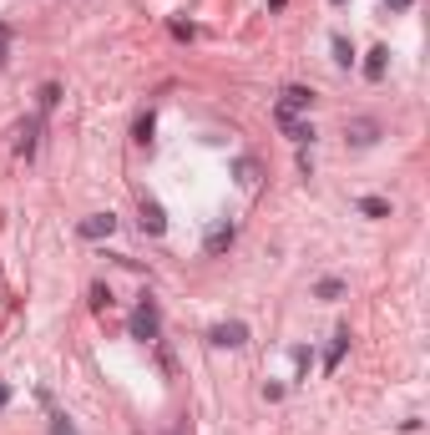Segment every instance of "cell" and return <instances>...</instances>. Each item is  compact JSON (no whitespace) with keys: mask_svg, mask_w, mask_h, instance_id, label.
I'll list each match as a JSON object with an SVG mask.
<instances>
[{"mask_svg":"<svg viewBox=\"0 0 430 435\" xmlns=\"http://www.w3.org/2000/svg\"><path fill=\"white\" fill-rule=\"evenodd\" d=\"M106 304H112V289H106V284H91V309H106Z\"/></svg>","mask_w":430,"mask_h":435,"instance_id":"e0dca14e","label":"cell"},{"mask_svg":"<svg viewBox=\"0 0 430 435\" xmlns=\"http://www.w3.org/2000/svg\"><path fill=\"white\" fill-rule=\"evenodd\" d=\"M51 435H76V425L66 415H51Z\"/></svg>","mask_w":430,"mask_h":435,"instance_id":"ac0fdd59","label":"cell"},{"mask_svg":"<svg viewBox=\"0 0 430 435\" xmlns=\"http://www.w3.org/2000/svg\"><path fill=\"white\" fill-rule=\"evenodd\" d=\"M233 173H238V183H243V188H253V183H258V162H248V157H243Z\"/></svg>","mask_w":430,"mask_h":435,"instance_id":"5bb4252c","label":"cell"},{"mask_svg":"<svg viewBox=\"0 0 430 435\" xmlns=\"http://www.w3.org/2000/svg\"><path fill=\"white\" fill-rule=\"evenodd\" d=\"M6 46H11V31H6V26H0V61H6Z\"/></svg>","mask_w":430,"mask_h":435,"instance_id":"ffe728a7","label":"cell"},{"mask_svg":"<svg viewBox=\"0 0 430 435\" xmlns=\"http://www.w3.org/2000/svg\"><path fill=\"white\" fill-rule=\"evenodd\" d=\"M274 122H279V127L289 132V142H299V147H304V142L314 137V127H309V122H299V117H289V112H279V106H274Z\"/></svg>","mask_w":430,"mask_h":435,"instance_id":"8992f818","label":"cell"},{"mask_svg":"<svg viewBox=\"0 0 430 435\" xmlns=\"http://www.w3.org/2000/svg\"><path fill=\"white\" fill-rule=\"evenodd\" d=\"M117 233V218L112 213H91V218H81V238H112Z\"/></svg>","mask_w":430,"mask_h":435,"instance_id":"277c9868","label":"cell"},{"mask_svg":"<svg viewBox=\"0 0 430 435\" xmlns=\"http://www.w3.org/2000/svg\"><path fill=\"white\" fill-rule=\"evenodd\" d=\"M334 61H339V66H349V61H354V51H349V41H344V36H334Z\"/></svg>","mask_w":430,"mask_h":435,"instance_id":"2e32d148","label":"cell"},{"mask_svg":"<svg viewBox=\"0 0 430 435\" xmlns=\"http://www.w3.org/2000/svg\"><path fill=\"white\" fill-rule=\"evenodd\" d=\"M344 132H349V142H354V147H369V142H380V122H369V117H354V122H349Z\"/></svg>","mask_w":430,"mask_h":435,"instance_id":"5b68a950","label":"cell"},{"mask_svg":"<svg viewBox=\"0 0 430 435\" xmlns=\"http://www.w3.org/2000/svg\"><path fill=\"white\" fill-rule=\"evenodd\" d=\"M344 349H349V329H339V334L329 339V349H324V369H339V359H344Z\"/></svg>","mask_w":430,"mask_h":435,"instance_id":"9c48e42d","label":"cell"},{"mask_svg":"<svg viewBox=\"0 0 430 435\" xmlns=\"http://www.w3.org/2000/svg\"><path fill=\"white\" fill-rule=\"evenodd\" d=\"M385 6H390V11H410V0H385Z\"/></svg>","mask_w":430,"mask_h":435,"instance_id":"44dd1931","label":"cell"},{"mask_svg":"<svg viewBox=\"0 0 430 435\" xmlns=\"http://www.w3.org/2000/svg\"><path fill=\"white\" fill-rule=\"evenodd\" d=\"M56 101H61V86H51V81H46V86H41V112H51Z\"/></svg>","mask_w":430,"mask_h":435,"instance_id":"9a60e30c","label":"cell"},{"mask_svg":"<svg viewBox=\"0 0 430 435\" xmlns=\"http://www.w3.org/2000/svg\"><path fill=\"white\" fill-rule=\"evenodd\" d=\"M385 56H390L385 46H374V51H369V61H364V76H369V81H380V76H385Z\"/></svg>","mask_w":430,"mask_h":435,"instance_id":"8fae6325","label":"cell"},{"mask_svg":"<svg viewBox=\"0 0 430 435\" xmlns=\"http://www.w3.org/2000/svg\"><path fill=\"white\" fill-rule=\"evenodd\" d=\"M334 6H339V0H334Z\"/></svg>","mask_w":430,"mask_h":435,"instance_id":"603a6c76","label":"cell"},{"mask_svg":"<svg viewBox=\"0 0 430 435\" xmlns=\"http://www.w3.org/2000/svg\"><path fill=\"white\" fill-rule=\"evenodd\" d=\"M142 228H147V233H168V218H163V203H152V198H142Z\"/></svg>","mask_w":430,"mask_h":435,"instance_id":"52a82bcc","label":"cell"},{"mask_svg":"<svg viewBox=\"0 0 430 435\" xmlns=\"http://www.w3.org/2000/svg\"><path fill=\"white\" fill-rule=\"evenodd\" d=\"M314 294L334 304V299H344V284H339V279H319V284H314Z\"/></svg>","mask_w":430,"mask_h":435,"instance_id":"4fadbf2b","label":"cell"},{"mask_svg":"<svg viewBox=\"0 0 430 435\" xmlns=\"http://www.w3.org/2000/svg\"><path fill=\"white\" fill-rule=\"evenodd\" d=\"M354 208H359L364 218H390V203H385V198H359Z\"/></svg>","mask_w":430,"mask_h":435,"instance_id":"7c38bea8","label":"cell"},{"mask_svg":"<svg viewBox=\"0 0 430 435\" xmlns=\"http://www.w3.org/2000/svg\"><path fill=\"white\" fill-rule=\"evenodd\" d=\"M309 106H314V91H309V86H284V91H279V112L299 117V112H309Z\"/></svg>","mask_w":430,"mask_h":435,"instance_id":"3957f363","label":"cell"},{"mask_svg":"<svg viewBox=\"0 0 430 435\" xmlns=\"http://www.w3.org/2000/svg\"><path fill=\"white\" fill-rule=\"evenodd\" d=\"M137 142H152V112L137 117Z\"/></svg>","mask_w":430,"mask_h":435,"instance_id":"d6986e66","label":"cell"},{"mask_svg":"<svg viewBox=\"0 0 430 435\" xmlns=\"http://www.w3.org/2000/svg\"><path fill=\"white\" fill-rule=\"evenodd\" d=\"M6 405H11V390H6V385H0V410H6Z\"/></svg>","mask_w":430,"mask_h":435,"instance_id":"7402d4cb","label":"cell"},{"mask_svg":"<svg viewBox=\"0 0 430 435\" xmlns=\"http://www.w3.org/2000/svg\"><path fill=\"white\" fill-rule=\"evenodd\" d=\"M36 132H41V122H26V127L16 132V152H21V157H31V152H36Z\"/></svg>","mask_w":430,"mask_h":435,"instance_id":"30bf717a","label":"cell"},{"mask_svg":"<svg viewBox=\"0 0 430 435\" xmlns=\"http://www.w3.org/2000/svg\"><path fill=\"white\" fill-rule=\"evenodd\" d=\"M157 334H163V314H157V304L147 299V304H137V314H132V339L152 344Z\"/></svg>","mask_w":430,"mask_h":435,"instance_id":"6da1fadb","label":"cell"},{"mask_svg":"<svg viewBox=\"0 0 430 435\" xmlns=\"http://www.w3.org/2000/svg\"><path fill=\"white\" fill-rule=\"evenodd\" d=\"M233 238H238V228H233V223H218V228L208 233L203 248H208V253H223V248H233Z\"/></svg>","mask_w":430,"mask_h":435,"instance_id":"ba28073f","label":"cell"},{"mask_svg":"<svg viewBox=\"0 0 430 435\" xmlns=\"http://www.w3.org/2000/svg\"><path fill=\"white\" fill-rule=\"evenodd\" d=\"M208 339L218 344V349H238V344H248V324H243V319H228V324H213V329H208Z\"/></svg>","mask_w":430,"mask_h":435,"instance_id":"7a4b0ae2","label":"cell"}]
</instances>
